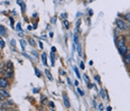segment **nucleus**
<instances>
[{
  "instance_id": "1",
  "label": "nucleus",
  "mask_w": 130,
  "mask_h": 111,
  "mask_svg": "<svg viewBox=\"0 0 130 111\" xmlns=\"http://www.w3.org/2000/svg\"><path fill=\"white\" fill-rule=\"evenodd\" d=\"M118 49H119V53L122 56H125L128 53V47L126 46V39L125 37H121L119 39V43H118Z\"/></svg>"
},
{
  "instance_id": "2",
  "label": "nucleus",
  "mask_w": 130,
  "mask_h": 111,
  "mask_svg": "<svg viewBox=\"0 0 130 111\" xmlns=\"http://www.w3.org/2000/svg\"><path fill=\"white\" fill-rule=\"evenodd\" d=\"M117 27L121 30H127L130 27V25H129V22H126L123 19L118 18L117 19Z\"/></svg>"
},
{
  "instance_id": "3",
  "label": "nucleus",
  "mask_w": 130,
  "mask_h": 111,
  "mask_svg": "<svg viewBox=\"0 0 130 111\" xmlns=\"http://www.w3.org/2000/svg\"><path fill=\"white\" fill-rule=\"evenodd\" d=\"M8 85H9V83H8L7 79H6V78H1V79H0V88L5 89V88H7Z\"/></svg>"
},
{
  "instance_id": "4",
  "label": "nucleus",
  "mask_w": 130,
  "mask_h": 111,
  "mask_svg": "<svg viewBox=\"0 0 130 111\" xmlns=\"http://www.w3.org/2000/svg\"><path fill=\"white\" fill-rule=\"evenodd\" d=\"M63 100H64V104L66 108H70L71 107V103H70V100H68V96L66 94H63Z\"/></svg>"
},
{
  "instance_id": "5",
  "label": "nucleus",
  "mask_w": 130,
  "mask_h": 111,
  "mask_svg": "<svg viewBox=\"0 0 130 111\" xmlns=\"http://www.w3.org/2000/svg\"><path fill=\"white\" fill-rule=\"evenodd\" d=\"M0 94L4 96V98H6V99H7V98H9V93H8L6 90L2 89V88H1V90H0Z\"/></svg>"
},
{
  "instance_id": "6",
  "label": "nucleus",
  "mask_w": 130,
  "mask_h": 111,
  "mask_svg": "<svg viewBox=\"0 0 130 111\" xmlns=\"http://www.w3.org/2000/svg\"><path fill=\"white\" fill-rule=\"evenodd\" d=\"M42 61H43V64H44V65H47V57H46V53H43V55H42Z\"/></svg>"
},
{
  "instance_id": "7",
  "label": "nucleus",
  "mask_w": 130,
  "mask_h": 111,
  "mask_svg": "<svg viewBox=\"0 0 130 111\" xmlns=\"http://www.w3.org/2000/svg\"><path fill=\"white\" fill-rule=\"evenodd\" d=\"M45 74H46V76L48 78L49 81H52V80H53V76H52V74H51V72H49V70H47V69H46V70H45Z\"/></svg>"
},
{
  "instance_id": "8",
  "label": "nucleus",
  "mask_w": 130,
  "mask_h": 111,
  "mask_svg": "<svg viewBox=\"0 0 130 111\" xmlns=\"http://www.w3.org/2000/svg\"><path fill=\"white\" fill-rule=\"evenodd\" d=\"M125 62L126 64H130V53H127L125 55Z\"/></svg>"
},
{
  "instance_id": "9",
  "label": "nucleus",
  "mask_w": 130,
  "mask_h": 111,
  "mask_svg": "<svg viewBox=\"0 0 130 111\" xmlns=\"http://www.w3.org/2000/svg\"><path fill=\"white\" fill-rule=\"evenodd\" d=\"M0 35L1 36H6V29H5V27L0 26Z\"/></svg>"
},
{
  "instance_id": "10",
  "label": "nucleus",
  "mask_w": 130,
  "mask_h": 111,
  "mask_svg": "<svg viewBox=\"0 0 130 111\" xmlns=\"http://www.w3.org/2000/svg\"><path fill=\"white\" fill-rule=\"evenodd\" d=\"M51 58H52V66L55 65V56H54V52L51 53Z\"/></svg>"
},
{
  "instance_id": "11",
  "label": "nucleus",
  "mask_w": 130,
  "mask_h": 111,
  "mask_svg": "<svg viewBox=\"0 0 130 111\" xmlns=\"http://www.w3.org/2000/svg\"><path fill=\"white\" fill-rule=\"evenodd\" d=\"M7 70H12V63H11L10 61L7 62Z\"/></svg>"
},
{
  "instance_id": "12",
  "label": "nucleus",
  "mask_w": 130,
  "mask_h": 111,
  "mask_svg": "<svg viewBox=\"0 0 130 111\" xmlns=\"http://www.w3.org/2000/svg\"><path fill=\"white\" fill-rule=\"evenodd\" d=\"M74 72H75V74H76V76H78V79L81 78V75H80V73H78V67L76 66H74Z\"/></svg>"
},
{
  "instance_id": "13",
  "label": "nucleus",
  "mask_w": 130,
  "mask_h": 111,
  "mask_svg": "<svg viewBox=\"0 0 130 111\" xmlns=\"http://www.w3.org/2000/svg\"><path fill=\"white\" fill-rule=\"evenodd\" d=\"M78 55L82 56V51H81V45L78 43Z\"/></svg>"
},
{
  "instance_id": "14",
  "label": "nucleus",
  "mask_w": 130,
  "mask_h": 111,
  "mask_svg": "<svg viewBox=\"0 0 130 111\" xmlns=\"http://www.w3.org/2000/svg\"><path fill=\"white\" fill-rule=\"evenodd\" d=\"M83 78H84V81H85L88 84H90V80H89V78H88V75H86V74L83 75Z\"/></svg>"
},
{
  "instance_id": "15",
  "label": "nucleus",
  "mask_w": 130,
  "mask_h": 111,
  "mask_svg": "<svg viewBox=\"0 0 130 111\" xmlns=\"http://www.w3.org/2000/svg\"><path fill=\"white\" fill-rule=\"evenodd\" d=\"M20 44H21L22 49H25V46H26V42L24 41V39H21V41H20Z\"/></svg>"
},
{
  "instance_id": "16",
  "label": "nucleus",
  "mask_w": 130,
  "mask_h": 111,
  "mask_svg": "<svg viewBox=\"0 0 130 111\" xmlns=\"http://www.w3.org/2000/svg\"><path fill=\"white\" fill-rule=\"evenodd\" d=\"M100 94H101V98H104L105 99V94H104V90L101 88V91H100Z\"/></svg>"
},
{
  "instance_id": "17",
  "label": "nucleus",
  "mask_w": 130,
  "mask_h": 111,
  "mask_svg": "<svg viewBox=\"0 0 130 111\" xmlns=\"http://www.w3.org/2000/svg\"><path fill=\"white\" fill-rule=\"evenodd\" d=\"M35 74H36V76H38V78L41 76V72H39L38 69H35Z\"/></svg>"
},
{
  "instance_id": "18",
  "label": "nucleus",
  "mask_w": 130,
  "mask_h": 111,
  "mask_svg": "<svg viewBox=\"0 0 130 111\" xmlns=\"http://www.w3.org/2000/svg\"><path fill=\"white\" fill-rule=\"evenodd\" d=\"M125 18L127 19V21L129 22V25H130V14H127V15L125 16Z\"/></svg>"
},
{
  "instance_id": "19",
  "label": "nucleus",
  "mask_w": 130,
  "mask_h": 111,
  "mask_svg": "<svg viewBox=\"0 0 130 111\" xmlns=\"http://www.w3.org/2000/svg\"><path fill=\"white\" fill-rule=\"evenodd\" d=\"M78 94H80V95H81V96H83V95H84V92H83V91H82V90L80 89V88H78Z\"/></svg>"
},
{
  "instance_id": "20",
  "label": "nucleus",
  "mask_w": 130,
  "mask_h": 111,
  "mask_svg": "<svg viewBox=\"0 0 130 111\" xmlns=\"http://www.w3.org/2000/svg\"><path fill=\"white\" fill-rule=\"evenodd\" d=\"M63 24H64V26H65V28H68V27H70V26H68L70 24H68V21H67V20H64Z\"/></svg>"
},
{
  "instance_id": "21",
  "label": "nucleus",
  "mask_w": 130,
  "mask_h": 111,
  "mask_svg": "<svg viewBox=\"0 0 130 111\" xmlns=\"http://www.w3.org/2000/svg\"><path fill=\"white\" fill-rule=\"evenodd\" d=\"M0 47H2V48L5 47V42L2 39H0Z\"/></svg>"
},
{
  "instance_id": "22",
  "label": "nucleus",
  "mask_w": 130,
  "mask_h": 111,
  "mask_svg": "<svg viewBox=\"0 0 130 111\" xmlns=\"http://www.w3.org/2000/svg\"><path fill=\"white\" fill-rule=\"evenodd\" d=\"M17 30H18V32H21V25H20V24H17Z\"/></svg>"
},
{
  "instance_id": "23",
  "label": "nucleus",
  "mask_w": 130,
  "mask_h": 111,
  "mask_svg": "<svg viewBox=\"0 0 130 111\" xmlns=\"http://www.w3.org/2000/svg\"><path fill=\"white\" fill-rule=\"evenodd\" d=\"M80 67H81L82 70H84V67H85V65H84V63H83V62H81V64H80Z\"/></svg>"
},
{
  "instance_id": "24",
  "label": "nucleus",
  "mask_w": 130,
  "mask_h": 111,
  "mask_svg": "<svg viewBox=\"0 0 130 111\" xmlns=\"http://www.w3.org/2000/svg\"><path fill=\"white\" fill-rule=\"evenodd\" d=\"M98 109H99V110H103V106H102V104H99V106H98Z\"/></svg>"
},
{
  "instance_id": "25",
  "label": "nucleus",
  "mask_w": 130,
  "mask_h": 111,
  "mask_svg": "<svg viewBox=\"0 0 130 111\" xmlns=\"http://www.w3.org/2000/svg\"><path fill=\"white\" fill-rule=\"evenodd\" d=\"M95 80H97V82H98V83H100V78H99L98 75H97V76H95Z\"/></svg>"
},
{
  "instance_id": "26",
  "label": "nucleus",
  "mask_w": 130,
  "mask_h": 111,
  "mask_svg": "<svg viewBox=\"0 0 130 111\" xmlns=\"http://www.w3.org/2000/svg\"><path fill=\"white\" fill-rule=\"evenodd\" d=\"M29 42L31 43V45H33V46H35V45H36V44H35V42H34L33 39H29Z\"/></svg>"
},
{
  "instance_id": "27",
  "label": "nucleus",
  "mask_w": 130,
  "mask_h": 111,
  "mask_svg": "<svg viewBox=\"0 0 130 111\" xmlns=\"http://www.w3.org/2000/svg\"><path fill=\"white\" fill-rule=\"evenodd\" d=\"M49 107H51V108H54V103H53V102H49Z\"/></svg>"
},
{
  "instance_id": "28",
  "label": "nucleus",
  "mask_w": 130,
  "mask_h": 111,
  "mask_svg": "<svg viewBox=\"0 0 130 111\" xmlns=\"http://www.w3.org/2000/svg\"><path fill=\"white\" fill-rule=\"evenodd\" d=\"M39 90H37V89H34V93H37Z\"/></svg>"
},
{
  "instance_id": "29",
  "label": "nucleus",
  "mask_w": 130,
  "mask_h": 111,
  "mask_svg": "<svg viewBox=\"0 0 130 111\" xmlns=\"http://www.w3.org/2000/svg\"><path fill=\"white\" fill-rule=\"evenodd\" d=\"M107 110L110 111V110H112V108H111V107H108V108H107Z\"/></svg>"
},
{
  "instance_id": "30",
  "label": "nucleus",
  "mask_w": 130,
  "mask_h": 111,
  "mask_svg": "<svg viewBox=\"0 0 130 111\" xmlns=\"http://www.w3.org/2000/svg\"><path fill=\"white\" fill-rule=\"evenodd\" d=\"M129 38H130V34H129Z\"/></svg>"
},
{
  "instance_id": "31",
  "label": "nucleus",
  "mask_w": 130,
  "mask_h": 111,
  "mask_svg": "<svg viewBox=\"0 0 130 111\" xmlns=\"http://www.w3.org/2000/svg\"><path fill=\"white\" fill-rule=\"evenodd\" d=\"M0 55H1V53H0Z\"/></svg>"
}]
</instances>
